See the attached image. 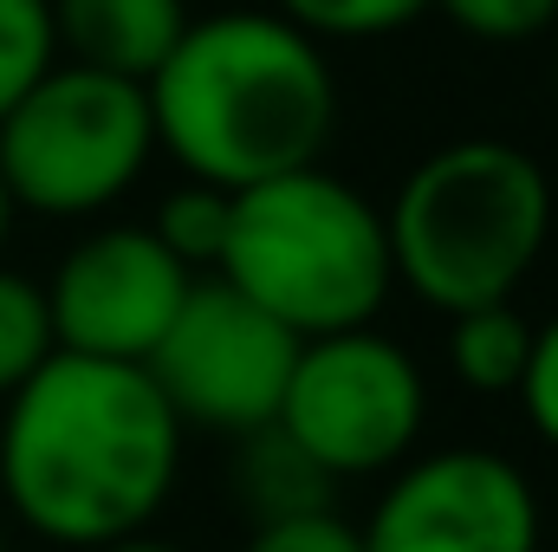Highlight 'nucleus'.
Wrapping results in <instances>:
<instances>
[{
	"label": "nucleus",
	"instance_id": "obj_22",
	"mask_svg": "<svg viewBox=\"0 0 558 552\" xmlns=\"http://www.w3.org/2000/svg\"><path fill=\"white\" fill-rule=\"evenodd\" d=\"M553 92H558V26H553Z\"/></svg>",
	"mask_w": 558,
	"mask_h": 552
},
{
	"label": "nucleus",
	"instance_id": "obj_12",
	"mask_svg": "<svg viewBox=\"0 0 558 552\" xmlns=\"http://www.w3.org/2000/svg\"><path fill=\"white\" fill-rule=\"evenodd\" d=\"M533 358V319L507 299V305H474L448 319V371L481 391V397H520Z\"/></svg>",
	"mask_w": 558,
	"mask_h": 552
},
{
	"label": "nucleus",
	"instance_id": "obj_11",
	"mask_svg": "<svg viewBox=\"0 0 558 552\" xmlns=\"http://www.w3.org/2000/svg\"><path fill=\"white\" fill-rule=\"evenodd\" d=\"M234 481H241V501H247L254 527H260V520H286V514L331 507V488H338L279 422L241 435V468H234Z\"/></svg>",
	"mask_w": 558,
	"mask_h": 552
},
{
	"label": "nucleus",
	"instance_id": "obj_13",
	"mask_svg": "<svg viewBox=\"0 0 558 552\" xmlns=\"http://www.w3.org/2000/svg\"><path fill=\"white\" fill-rule=\"evenodd\" d=\"M228 215H234V195H228V189L182 182L175 195L156 202L149 235H156L189 274H215V261H221V248H228Z\"/></svg>",
	"mask_w": 558,
	"mask_h": 552
},
{
	"label": "nucleus",
	"instance_id": "obj_17",
	"mask_svg": "<svg viewBox=\"0 0 558 552\" xmlns=\"http://www.w3.org/2000/svg\"><path fill=\"white\" fill-rule=\"evenodd\" d=\"M481 46H526L558 26V0H435Z\"/></svg>",
	"mask_w": 558,
	"mask_h": 552
},
{
	"label": "nucleus",
	"instance_id": "obj_4",
	"mask_svg": "<svg viewBox=\"0 0 558 552\" xmlns=\"http://www.w3.org/2000/svg\"><path fill=\"white\" fill-rule=\"evenodd\" d=\"M215 274L274 312L299 345L371 325L397 286L384 208L318 163L234 195Z\"/></svg>",
	"mask_w": 558,
	"mask_h": 552
},
{
	"label": "nucleus",
	"instance_id": "obj_1",
	"mask_svg": "<svg viewBox=\"0 0 558 552\" xmlns=\"http://www.w3.org/2000/svg\"><path fill=\"white\" fill-rule=\"evenodd\" d=\"M182 422L143 364L52 351L0 416V501L52 547H118L162 514Z\"/></svg>",
	"mask_w": 558,
	"mask_h": 552
},
{
	"label": "nucleus",
	"instance_id": "obj_18",
	"mask_svg": "<svg viewBox=\"0 0 558 552\" xmlns=\"http://www.w3.org/2000/svg\"><path fill=\"white\" fill-rule=\"evenodd\" d=\"M247 552H364V533L338 514V507H312V514H286L260 520Z\"/></svg>",
	"mask_w": 558,
	"mask_h": 552
},
{
	"label": "nucleus",
	"instance_id": "obj_5",
	"mask_svg": "<svg viewBox=\"0 0 558 552\" xmlns=\"http://www.w3.org/2000/svg\"><path fill=\"white\" fill-rule=\"evenodd\" d=\"M156 156L149 92L59 59L7 118H0V182L13 208L78 221L111 208L143 163Z\"/></svg>",
	"mask_w": 558,
	"mask_h": 552
},
{
	"label": "nucleus",
	"instance_id": "obj_23",
	"mask_svg": "<svg viewBox=\"0 0 558 552\" xmlns=\"http://www.w3.org/2000/svg\"><path fill=\"white\" fill-rule=\"evenodd\" d=\"M0 552H7V533H0Z\"/></svg>",
	"mask_w": 558,
	"mask_h": 552
},
{
	"label": "nucleus",
	"instance_id": "obj_9",
	"mask_svg": "<svg viewBox=\"0 0 558 552\" xmlns=\"http://www.w3.org/2000/svg\"><path fill=\"white\" fill-rule=\"evenodd\" d=\"M195 279L149 228H98L52 267V286H39L52 345L72 358L143 364Z\"/></svg>",
	"mask_w": 558,
	"mask_h": 552
},
{
	"label": "nucleus",
	"instance_id": "obj_8",
	"mask_svg": "<svg viewBox=\"0 0 558 552\" xmlns=\"http://www.w3.org/2000/svg\"><path fill=\"white\" fill-rule=\"evenodd\" d=\"M364 552H539V494L520 461L494 448L410 455L371 520Z\"/></svg>",
	"mask_w": 558,
	"mask_h": 552
},
{
	"label": "nucleus",
	"instance_id": "obj_10",
	"mask_svg": "<svg viewBox=\"0 0 558 552\" xmlns=\"http://www.w3.org/2000/svg\"><path fill=\"white\" fill-rule=\"evenodd\" d=\"M59 59L149 85L189 33V0H46Z\"/></svg>",
	"mask_w": 558,
	"mask_h": 552
},
{
	"label": "nucleus",
	"instance_id": "obj_6",
	"mask_svg": "<svg viewBox=\"0 0 558 552\" xmlns=\"http://www.w3.org/2000/svg\"><path fill=\"white\" fill-rule=\"evenodd\" d=\"M274 422L331 481H371V475H397L416 455L428 422V384L397 338L357 325L299 345Z\"/></svg>",
	"mask_w": 558,
	"mask_h": 552
},
{
	"label": "nucleus",
	"instance_id": "obj_15",
	"mask_svg": "<svg viewBox=\"0 0 558 552\" xmlns=\"http://www.w3.org/2000/svg\"><path fill=\"white\" fill-rule=\"evenodd\" d=\"M59 65L52 7L46 0H0V118Z\"/></svg>",
	"mask_w": 558,
	"mask_h": 552
},
{
	"label": "nucleus",
	"instance_id": "obj_3",
	"mask_svg": "<svg viewBox=\"0 0 558 552\" xmlns=\"http://www.w3.org/2000/svg\"><path fill=\"white\" fill-rule=\"evenodd\" d=\"M384 235L397 286L428 312L507 305L553 241V176L507 137L441 143L403 176Z\"/></svg>",
	"mask_w": 558,
	"mask_h": 552
},
{
	"label": "nucleus",
	"instance_id": "obj_19",
	"mask_svg": "<svg viewBox=\"0 0 558 552\" xmlns=\"http://www.w3.org/2000/svg\"><path fill=\"white\" fill-rule=\"evenodd\" d=\"M520 410L539 429V442L558 455V319L533 325V358L520 377Z\"/></svg>",
	"mask_w": 558,
	"mask_h": 552
},
{
	"label": "nucleus",
	"instance_id": "obj_21",
	"mask_svg": "<svg viewBox=\"0 0 558 552\" xmlns=\"http://www.w3.org/2000/svg\"><path fill=\"white\" fill-rule=\"evenodd\" d=\"M7 228H13V195H7V182H0V241H7Z\"/></svg>",
	"mask_w": 558,
	"mask_h": 552
},
{
	"label": "nucleus",
	"instance_id": "obj_2",
	"mask_svg": "<svg viewBox=\"0 0 558 552\" xmlns=\"http://www.w3.org/2000/svg\"><path fill=\"white\" fill-rule=\"evenodd\" d=\"M143 92L156 149H169L189 182L228 195L312 169L338 131V79L325 46L274 7L189 20Z\"/></svg>",
	"mask_w": 558,
	"mask_h": 552
},
{
	"label": "nucleus",
	"instance_id": "obj_16",
	"mask_svg": "<svg viewBox=\"0 0 558 552\" xmlns=\"http://www.w3.org/2000/svg\"><path fill=\"white\" fill-rule=\"evenodd\" d=\"M428 7L435 0H274L279 20H292L318 46L325 39H384V33H403V26H416Z\"/></svg>",
	"mask_w": 558,
	"mask_h": 552
},
{
	"label": "nucleus",
	"instance_id": "obj_7",
	"mask_svg": "<svg viewBox=\"0 0 558 552\" xmlns=\"http://www.w3.org/2000/svg\"><path fill=\"white\" fill-rule=\"evenodd\" d=\"M292 358L299 338L274 312H260L221 274H202L182 312L169 319V332L156 338V351L143 358V371L182 429L195 422L215 435H254L279 416Z\"/></svg>",
	"mask_w": 558,
	"mask_h": 552
},
{
	"label": "nucleus",
	"instance_id": "obj_14",
	"mask_svg": "<svg viewBox=\"0 0 558 552\" xmlns=\"http://www.w3.org/2000/svg\"><path fill=\"white\" fill-rule=\"evenodd\" d=\"M52 319H46V292L26 274L0 267V404L52 358Z\"/></svg>",
	"mask_w": 558,
	"mask_h": 552
},
{
	"label": "nucleus",
	"instance_id": "obj_20",
	"mask_svg": "<svg viewBox=\"0 0 558 552\" xmlns=\"http://www.w3.org/2000/svg\"><path fill=\"white\" fill-rule=\"evenodd\" d=\"M98 552H182V547H162V540H118V547H98Z\"/></svg>",
	"mask_w": 558,
	"mask_h": 552
}]
</instances>
